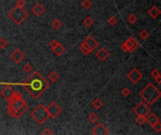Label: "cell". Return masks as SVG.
<instances>
[{
  "label": "cell",
  "mask_w": 161,
  "mask_h": 135,
  "mask_svg": "<svg viewBox=\"0 0 161 135\" xmlns=\"http://www.w3.org/2000/svg\"><path fill=\"white\" fill-rule=\"evenodd\" d=\"M23 86L33 99L37 100L49 88L50 84L39 72H35L23 83Z\"/></svg>",
  "instance_id": "6da1fadb"
},
{
  "label": "cell",
  "mask_w": 161,
  "mask_h": 135,
  "mask_svg": "<svg viewBox=\"0 0 161 135\" xmlns=\"http://www.w3.org/2000/svg\"><path fill=\"white\" fill-rule=\"evenodd\" d=\"M7 112L9 116L14 118H20L28 111L29 107L26 102L23 100L21 93L15 92L11 100H9Z\"/></svg>",
  "instance_id": "7a4b0ae2"
},
{
  "label": "cell",
  "mask_w": 161,
  "mask_h": 135,
  "mask_svg": "<svg viewBox=\"0 0 161 135\" xmlns=\"http://www.w3.org/2000/svg\"><path fill=\"white\" fill-rule=\"evenodd\" d=\"M139 96L148 105H153L160 98L161 92L154 84H148L139 92Z\"/></svg>",
  "instance_id": "3957f363"
},
{
  "label": "cell",
  "mask_w": 161,
  "mask_h": 135,
  "mask_svg": "<svg viewBox=\"0 0 161 135\" xmlns=\"http://www.w3.org/2000/svg\"><path fill=\"white\" fill-rule=\"evenodd\" d=\"M30 116H31L39 125L44 124L45 123V121L48 119V117H49L48 113H47V110H46V107L43 105V104L38 105L31 112Z\"/></svg>",
  "instance_id": "277c9868"
},
{
  "label": "cell",
  "mask_w": 161,
  "mask_h": 135,
  "mask_svg": "<svg viewBox=\"0 0 161 135\" xmlns=\"http://www.w3.org/2000/svg\"><path fill=\"white\" fill-rule=\"evenodd\" d=\"M8 16L11 18L16 25H21V23L26 21V19L28 17V12L26 9L20 7H15L11 11L8 13Z\"/></svg>",
  "instance_id": "5b68a950"
},
{
  "label": "cell",
  "mask_w": 161,
  "mask_h": 135,
  "mask_svg": "<svg viewBox=\"0 0 161 135\" xmlns=\"http://www.w3.org/2000/svg\"><path fill=\"white\" fill-rule=\"evenodd\" d=\"M139 43L137 40L134 37H130L125 41L122 43V45L121 46V49L124 51V52H127V53H133L139 48Z\"/></svg>",
  "instance_id": "8992f818"
},
{
  "label": "cell",
  "mask_w": 161,
  "mask_h": 135,
  "mask_svg": "<svg viewBox=\"0 0 161 135\" xmlns=\"http://www.w3.org/2000/svg\"><path fill=\"white\" fill-rule=\"evenodd\" d=\"M46 110H47V113H48L49 117L52 118V119L57 118L61 114V112H62V109L60 108V106L56 102H54V101L48 104V106L46 107Z\"/></svg>",
  "instance_id": "52a82bcc"
},
{
  "label": "cell",
  "mask_w": 161,
  "mask_h": 135,
  "mask_svg": "<svg viewBox=\"0 0 161 135\" xmlns=\"http://www.w3.org/2000/svg\"><path fill=\"white\" fill-rule=\"evenodd\" d=\"M133 112L137 116H146L147 114L151 113V108L146 102L142 101V102H139V104H137V106H135V108L133 109Z\"/></svg>",
  "instance_id": "ba28073f"
},
{
  "label": "cell",
  "mask_w": 161,
  "mask_h": 135,
  "mask_svg": "<svg viewBox=\"0 0 161 135\" xmlns=\"http://www.w3.org/2000/svg\"><path fill=\"white\" fill-rule=\"evenodd\" d=\"M127 78L133 84L139 83V81L142 78V73L138 69H133L127 73Z\"/></svg>",
  "instance_id": "9c48e42d"
},
{
  "label": "cell",
  "mask_w": 161,
  "mask_h": 135,
  "mask_svg": "<svg viewBox=\"0 0 161 135\" xmlns=\"http://www.w3.org/2000/svg\"><path fill=\"white\" fill-rule=\"evenodd\" d=\"M91 133L94 135H107L109 133V130L103 123H98L91 130Z\"/></svg>",
  "instance_id": "30bf717a"
},
{
  "label": "cell",
  "mask_w": 161,
  "mask_h": 135,
  "mask_svg": "<svg viewBox=\"0 0 161 135\" xmlns=\"http://www.w3.org/2000/svg\"><path fill=\"white\" fill-rule=\"evenodd\" d=\"M11 58L12 59V61H14L16 64H19L26 58V55L20 49H15L11 55Z\"/></svg>",
  "instance_id": "8fae6325"
},
{
  "label": "cell",
  "mask_w": 161,
  "mask_h": 135,
  "mask_svg": "<svg viewBox=\"0 0 161 135\" xmlns=\"http://www.w3.org/2000/svg\"><path fill=\"white\" fill-rule=\"evenodd\" d=\"M14 93H15V91L13 90V88L11 86H6L4 88L0 91V95H1L7 100H11L12 98V96L14 95Z\"/></svg>",
  "instance_id": "7c38bea8"
},
{
  "label": "cell",
  "mask_w": 161,
  "mask_h": 135,
  "mask_svg": "<svg viewBox=\"0 0 161 135\" xmlns=\"http://www.w3.org/2000/svg\"><path fill=\"white\" fill-rule=\"evenodd\" d=\"M31 11L36 17H40L44 13L45 9H44V7L41 3H37V4H35L31 8Z\"/></svg>",
  "instance_id": "4fadbf2b"
},
{
  "label": "cell",
  "mask_w": 161,
  "mask_h": 135,
  "mask_svg": "<svg viewBox=\"0 0 161 135\" xmlns=\"http://www.w3.org/2000/svg\"><path fill=\"white\" fill-rule=\"evenodd\" d=\"M96 57L100 61H106L109 57V52L104 47H102L96 52Z\"/></svg>",
  "instance_id": "5bb4252c"
},
{
  "label": "cell",
  "mask_w": 161,
  "mask_h": 135,
  "mask_svg": "<svg viewBox=\"0 0 161 135\" xmlns=\"http://www.w3.org/2000/svg\"><path fill=\"white\" fill-rule=\"evenodd\" d=\"M83 41L85 42V43H87V44L91 47V48L92 49V50H95L98 47V42H97V40L95 39L93 37H91V36H88L86 39H85Z\"/></svg>",
  "instance_id": "9a60e30c"
},
{
  "label": "cell",
  "mask_w": 161,
  "mask_h": 135,
  "mask_svg": "<svg viewBox=\"0 0 161 135\" xmlns=\"http://www.w3.org/2000/svg\"><path fill=\"white\" fill-rule=\"evenodd\" d=\"M53 51V53H54V55H56V56H60V55H62L63 53H65V51H66V48L61 44V43H57V44L54 47V48L52 49Z\"/></svg>",
  "instance_id": "2e32d148"
},
{
  "label": "cell",
  "mask_w": 161,
  "mask_h": 135,
  "mask_svg": "<svg viewBox=\"0 0 161 135\" xmlns=\"http://www.w3.org/2000/svg\"><path fill=\"white\" fill-rule=\"evenodd\" d=\"M157 121H159V118L157 117L155 114L150 113V114H148L146 116V122L148 123L151 127H152L155 123H156Z\"/></svg>",
  "instance_id": "e0dca14e"
},
{
  "label": "cell",
  "mask_w": 161,
  "mask_h": 135,
  "mask_svg": "<svg viewBox=\"0 0 161 135\" xmlns=\"http://www.w3.org/2000/svg\"><path fill=\"white\" fill-rule=\"evenodd\" d=\"M79 50L81 51L82 53H84V55H90L92 52H93V50H92L90 46H89L87 43H85L84 41L81 42V44L79 46Z\"/></svg>",
  "instance_id": "ac0fdd59"
},
{
  "label": "cell",
  "mask_w": 161,
  "mask_h": 135,
  "mask_svg": "<svg viewBox=\"0 0 161 135\" xmlns=\"http://www.w3.org/2000/svg\"><path fill=\"white\" fill-rule=\"evenodd\" d=\"M160 9L157 8L156 6H153L152 8L149 9V11H148V14L152 17L153 19H156L157 17H158L160 15Z\"/></svg>",
  "instance_id": "d6986e66"
},
{
  "label": "cell",
  "mask_w": 161,
  "mask_h": 135,
  "mask_svg": "<svg viewBox=\"0 0 161 135\" xmlns=\"http://www.w3.org/2000/svg\"><path fill=\"white\" fill-rule=\"evenodd\" d=\"M91 105H92V107H93L95 110H100L101 108L103 107V101L100 99L96 98V99H94L93 101L91 102Z\"/></svg>",
  "instance_id": "ffe728a7"
},
{
  "label": "cell",
  "mask_w": 161,
  "mask_h": 135,
  "mask_svg": "<svg viewBox=\"0 0 161 135\" xmlns=\"http://www.w3.org/2000/svg\"><path fill=\"white\" fill-rule=\"evenodd\" d=\"M48 79H49L52 83H56L57 81L60 79L59 73L56 72L55 70H53V72H51L48 74Z\"/></svg>",
  "instance_id": "44dd1931"
},
{
  "label": "cell",
  "mask_w": 161,
  "mask_h": 135,
  "mask_svg": "<svg viewBox=\"0 0 161 135\" xmlns=\"http://www.w3.org/2000/svg\"><path fill=\"white\" fill-rule=\"evenodd\" d=\"M51 25H52V27L54 29L59 30L61 26H62V23H61V21L59 19H55L52 21V23H51Z\"/></svg>",
  "instance_id": "7402d4cb"
},
{
  "label": "cell",
  "mask_w": 161,
  "mask_h": 135,
  "mask_svg": "<svg viewBox=\"0 0 161 135\" xmlns=\"http://www.w3.org/2000/svg\"><path fill=\"white\" fill-rule=\"evenodd\" d=\"M83 23H84L85 26H87V27H91V26L93 25V23H94V20L92 19L91 16H88L87 18L84 19Z\"/></svg>",
  "instance_id": "603a6c76"
},
{
  "label": "cell",
  "mask_w": 161,
  "mask_h": 135,
  "mask_svg": "<svg viewBox=\"0 0 161 135\" xmlns=\"http://www.w3.org/2000/svg\"><path fill=\"white\" fill-rule=\"evenodd\" d=\"M88 119H89V121H90L91 123H95V122H97V121H98L99 117H98V116L95 113H91V114H90V116H88Z\"/></svg>",
  "instance_id": "cb8c5ba5"
},
{
  "label": "cell",
  "mask_w": 161,
  "mask_h": 135,
  "mask_svg": "<svg viewBox=\"0 0 161 135\" xmlns=\"http://www.w3.org/2000/svg\"><path fill=\"white\" fill-rule=\"evenodd\" d=\"M82 8H83L84 9H90L91 8V0H83V2H82Z\"/></svg>",
  "instance_id": "d4e9b609"
},
{
  "label": "cell",
  "mask_w": 161,
  "mask_h": 135,
  "mask_svg": "<svg viewBox=\"0 0 161 135\" xmlns=\"http://www.w3.org/2000/svg\"><path fill=\"white\" fill-rule=\"evenodd\" d=\"M148 37H149V32L147 31V30L145 29H142L141 31L139 32V38L143 39V40H145L148 39Z\"/></svg>",
  "instance_id": "484cf974"
},
{
  "label": "cell",
  "mask_w": 161,
  "mask_h": 135,
  "mask_svg": "<svg viewBox=\"0 0 161 135\" xmlns=\"http://www.w3.org/2000/svg\"><path fill=\"white\" fill-rule=\"evenodd\" d=\"M136 122L139 125H143L146 122V116H137L136 118Z\"/></svg>",
  "instance_id": "4316f807"
},
{
  "label": "cell",
  "mask_w": 161,
  "mask_h": 135,
  "mask_svg": "<svg viewBox=\"0 0 161 135\" xmlns=\"http://www.w3.org/2000/svg\"><path fill=\"white\" fill-rule=\"evenodd\" d=\"M137 16L135 14H130L127 16V22L129 23H131V25H134V23L137 22Z\"/></svg>",
  "instance_id": "83f0119b"
},
{
  "label": "cell",
  "mask_w": 161,
  "mask_h": 135,
  "mask_svg": "<svg viewBox=\"0 0 161 135\" xmlns=\"http://www.w3.org/2000/svg\"><path fill=\"white\" fill-rule=\"evenodd\" d=\"M152 128L154 129V130L156 131V132L157 133H159L160 131H161V123H160V121H157L156 123H155L152 126Z\"/></svg>",
  "instance_id": "f1b7e54d"
},
{
  "label": "cell",
  "mask_w": 161,
  "mask_h": 135,
  "mask_svg": "<svg viewBox=\"0 0 161 135\" xmlns=\"http://www.w3.org/2000/svg\"><path fill=\"white\" fill-rule=\"evenodd\" d=\"M23 70L26 73H29V72H31L33 70V68H32L31 65H30V64H25V65L23 66Z\"/></svg>",
  "instance_id": "f546056e"
},
{
  "label": "cell",
  "mask_w": 161,
  "mask_h": 135,
  "mask_svg": "<svg viewBox=\"0 0 161 135\" xmlns=\"http://www.w3.org/2000/svg\"><path fill=\"white\" fill-rule=\"evenodd\" d=\"M8 47V40L4 38L0 39V49H5Z\"/></svg>",
  "instance_id": "4dcf8cb0"
},
{
  "label": "cell",
  "mask_w": 161,
  "mask_h": 135,
  "mask_svg": "<svg viewBox=\"0 0 161 135\" xmlns=\"http://www.w3.org/2000/svg\"><path fill=\"white\" fill-rule=\"evenodd\" d=\"M151 76H152L154 79H156V78H158V77H160L161 75H160V72L157 70H153L152 72H151Z\"/></svg>",
  "instance_id": "1f68e13d"
},
{
  "label": "cell",
  "mask_w": 161,
  "mask_h": 135,
  "mask_svg": "<svg viewBox=\"0 0 161 135\" xmlns=\"http://www.w3.org/2000/svg\"><path fill=\"white\" fill-rule=\"evenodd\" d=\"M122 95L124 96V97H128L130 94H131V91L129 90V88H127V87H124V88L122 89Z\"/></svg>",
  "instance_id": "d6a6232c"
},
{
  "label": "cell",
  "mask_w": 161,
  "mask_h": 135,
  "mask_svg": "<svg viewBox=\"0 0 161 135\" xmlns=\"http://www.w3.org/2000/svg\"><path fill=\"white\" fill-rule=\"evenodd\" d=\"M26 4V0H17L16 1V7H20V8H24Z\"/></svg>",
  "instance_id": "836d02e7"
},
{
  "label": "cell",
  "mask_w": 161,
  "mask_h": 135,
  "mask_svg": "<svg viewBox=\"0 0 161 135\" xmlns=\"http://www.w3.org/2000/svg\"><path fill=\"white\" fill-rule=\"evenodd\" d=\"M108 23L110 25H115L116 23H117V19H116V17H110V18L108 20Z\"/></svg>",
  "instance_id": "e575fe53"
},
{
  "label": "cell",
  "mask_w": 161,
  "mask_h": 135,
  "mask_svg": "<svg viewBox=\"0 0 161 135\" xmlns=\"http://www.w3.org/2000/svg\"><path fill=\"white\" fill-rule=\"evenodd\" d=\"M57 43H59V41H57V39H53V40H51L50 43H49V46H50V48L51 49H53L55 46H56Z\"/></svg>",
  "instance_id": "d590c367"
},
{
  "label": "cell",
  "mask_w": 161,
  "mask_h": 135,
  "mask_svg": "<svg viewBox=\"0 0 161 135\" xmlns=\"http://www.w3.org/2000/svg\"><path fill=\"white\" fill-rule=\"evenodd\" d=\"M42 134H43V135H45V134H53V132H52V130H51L50 129L46 128V129L42 132Z\"/></svg>",
  "instance_id": "8d00e7d4"
},
{
  "label": "cell",
  "mask_w": 161,
  "mask_h": 135,
  "mask_svg": "<svg viewBox=\"0 0 161 135\" xmlns=\"http://www.w3.org/2000/svg\"><path fill=\"white\" fill-rule=\"evenodd\" d=\"M156 81L157 82V84H161V76H160V77H158V78H156Z\"/></svg>",
  "instance_id": "74e56055"
}]
</instances>
